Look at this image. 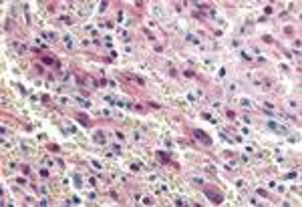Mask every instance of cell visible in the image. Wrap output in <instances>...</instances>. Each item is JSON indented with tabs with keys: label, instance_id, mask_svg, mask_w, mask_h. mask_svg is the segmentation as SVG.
I'll list each match as a JSON object with an SVG mask.
<instances>
[{
	"label": "cell",
	"instance_id": "obj_1",
	"mask_svg": "<svg viewBox=\"0 0 302 207\" xmlns=\"http://www.w3.org/2000/svg\"><path fill=\"white\" fill-rule=\"evenodd\" d=\"M193 135H195V137H197V139H202L203 143H207V145H210V143H211L210 139H207V135H206V133H202V131H193Z\"/></svg>",
	"mask_w": 302,
	"mask_h": 207
}]
</instances>
